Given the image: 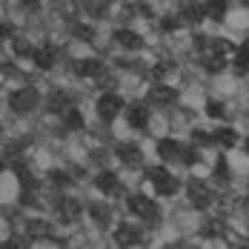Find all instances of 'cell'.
Returning <instances> with one entry per match:
<instances>
[{
	"label": "cell",
	"mask_w": 249,
	"mask_h": 249,
	"mask_svg": "<svg viewBox=\"0 0 249 249\" xmlns=\"http://www.w3.org/2000/svg\"><path fill=\"white\" fill-rule=\"evenodd\" d=\"M146 178H149V183L155 186V192H158V195H163V198L178 195V189H180L178 175H172L166 166H149V169H146Z\"/></svg>",
	"instance_id": "6da1fadb"
},
{
	"label": "cell",
	"mask_w": 249,
	"mask_h": 249,
	"mask_svg": "<svg viewBox=\"0 0 249 249\" xmlns=\"http://www.w3.org/2000/svg\"><path fill=\"white\" fill-rule=\"evenodd\" d=\"M121 112H126V103L118 92H103L98 98V115L100 121H115Z\"/></svg>",
	"instance_id": "7a4b0ae2"
},
{
	"label": "cell",
	"mask_w": 249,
	"mask_h": 249,
	"mask_svg": "<svg viewBox=\"0 0 249 249\" xmlns=\"http://www.w3.org/2000/svg\"><path fill=\"white\" fill-rule=\"evenodd\" d=\"M12 109L18 112V115H29V112H35L37 109V103H40V95L32 89V86H23V89H15L12 92Z\"/></svg>",
	"instance_id": "3957f363"
},
{
	"label": "cell",
	"mask_w": 249,
	"mask_h": 249,
	"mask_svg": "<svg viewBox=\"0 0 249 249\" xmlns=\"http://www.w3.org/2000/svg\"><path fill=\"white\" fill-rule=\"evenodd\" d=\"M126 206H129L132 215H138V218H143V221H158V206H155V200L146 198V195H141V192L129 195V198H126Z\"/></svg>",
	"instance_id": "277c9868"
},
{
	"label": "cell",
	"mask_w": 249,
	"mask_h": 249,
	"mask_svg": "<svg viewBox=\"0 0 249 249\" xmlns=\"http://www.w3.org/2000/svg\"><path fill=\"white\" fill-rule=\"evenodd\" d=\"M186 198L195 209H206L212 203V189L203 183V180H189L186 183Z\"/></svg>",
	"instance_id": "5b68a950"
},
{
	"label": "cell",
	"mask_w": 249,
	"mask_h": 249,
	"mask_svg": "<svg viewBox=\"0 0 249 249\" xmlns=\"http://www.w3.org/2000/svg\"><path fill=\"white\" fill-rule=\"evenodd\" d=\"M175 98H178V92H175L172 86H163V83H155L149 89V95H146V103L155 106V109H166V106H172Z\"/></svg>",
	"instance_id": "8992f818"
},
{
	"label": "cell",
	"mask_w": 249,
	"mask_h": 249,
	"mask_svg": "<svg viewBox=\"0 0 249 249\" xmlns=\"http://www.w3.org/2000/svg\"><path fill=\"white\" fill-rule=\"evenodd\" d=\"M112 238H115V244H118L121 249H132V247L141 244V229L132 226V224H118Z\"/></svg>",
	"instance_id": "52a82bcc"
},
{
	"label": "cell",
	"mask_w": 249,
	"mask_h": 249,
	"mask_svg": "<svg viewBox=\"0 0 249 249\" xmlns=\"http://www.w3.org/2000/svg\"><path fill=\"white\" fill-rule=\"evenodd\" d=\"M183 152H186V143H180V141H175V138H160L158 141V155H160V160H183Z\"/></svg>",
	"instance_id": "ba28073f"
},
{
	"label": "cell",
	"mask_w": 249,
	"mask_h": 249,
	"mask_svg": "<svg viewBox=\"0 0 249 249\" xmlns=\"http://www.w3.org/2000/svg\"><path fill=\"white\" fill-rule=\"evenodd\" d=\"M118 158L124 160L129 169H138V166H143V152L138 143H118Z\"/></svg>",
	"instance_id": "9c48e42d"
},
{
	"label": "cell",
	"mask_w": 249,
	"mask_h": 249,
	"mask_svg": "<svg viewBox=\"0 0 249 249\" xmlns=\"http://www.w3.org/2000/svg\"><path fill=\"white\" fill-rule=\"evenodd\" d=\"M95 186L100 189V195H106V198H115V195H121V178L115 172H100L95 178Z\"/></svg>",
	"instance_id": "30bf717a"
},
{
	"label": "cell",
	"mask_w": 249,
	"mask_h": 249,
	"mask_svg": "<svg viewBox=\"0 0 249 249\" xmlns=\"http://www.w3.org/2000/svg\"><path fill=\"white\" fill-rule=\"evenodd\" d=\"M126 124L132 129H143L149 124V103H132L126 106Z\"/></svg>",
	"instance_id": "8fae6325"
},
{
	"label": "cell",
	"mask_w": 249,
	"mask_h": 249,
	"mask_svg": "<svg viewBox=\"0 0 249 249\" xmlns=\"http://www.w3.org/2000/svg\"><path fill=\"white\" fill-rule=\"evenodd\" d=\"M115 40H118L126 52H141L143 49V37H141L135 29H115Z\"/></svg>",
	"instance_id": "7c38bea8"
},
{
	"label": "cell",
	"mask_w": 249,
	"mask_h": 249,
	"mask_svg": "<svg viewBox=\"0 0 249 249\" xmlns=\"http://www.w3.org/2000/svg\"><path fill=\"white\" fill-rule=\"evenodd\" d=\"M212 138H215V143H218V146H224V149H232V146H238V143H241V135H238L232 126H218V129L212 132Z\"/></svg>",
	"instance_id": "4fadbf2b"
},
{
	"label": "cell",
	"mask_w": 249,
	"mask_h": 249,
	"mask_svg": "<svg viewBox=\"0 0 249 249\" xmlns=\"http://www.w3.org/2000/svg\"><path fill=\"white\" fill-rule=\"evenodd\" d=\"M75 72L80 77H100L103 75V60H98V57H83V60L75 63Z\"/></svg>",
	"instance_id": "5bb4252c"
},
{
	"label": "cell",
	"mask_w": 249,
	"mask_h": 249,
	"mask_svg": "<svg viewBox=\"0 0 249 249\" xmlns=\"http://www.w3.org/2000/svg\"><path fill=\"white\" fill-rule=\"evenodd\" d=\"M178 18L186 20V23H200L206 18V6L203 3H186V6H180V15Z\"/></svg>",
	"instance_id": "9a60e30c"
},
{
	"label": "cell",
	"mask_w": 249,
	"mask_h": 249,
	"mask_svg": "<svg viewBox=\"0 0 249 249\" xmlns=\"http://www.w3.org/2000/svg\"><path fill=\"white\" fill-rule=\"evenodd\" d=\"M32 60H35V66H37V69H52V66H54V60H57V52L52 49V46H40V49H35Z\"/></svg>",
	"instance_id": "2e32d148"
},
{
	"label": "cell",
	"mask_w": 249,
	"mask_h": 249,
	"mask_svg": "<svg viewBox=\"0 0 249 249\" xmlns=\"http://www.w3.org/2000/svg\"><path fill=\"white\" fill-rule=\"evenodd\" d=\"M57 212H60V218H66V221H77L80 203H77L75 198H60L57 200Z\"/></svg>",
	"instance_id": "e0dca14e"
},
{
	"label": "cell",
	"mask_w": 249,
	"mask_h": 249,
	"mask_svg": "<svg viewBox=\"0 0 249 249\" xmlns=\"http://www.w3.org/2000/svg\"><path fill=\"white\" fill-rule=\"evenodd\" d=\"M232 52H238L232 40H226V37H212V43H209V52H206V54H218V57H224L226 60V54H232Z\"/></svg>",
	"instance_id": "ac0fdd59"
},
{
	"label": "cell",
	"mask_w": 249,
	"mask_h": 249,
	"mask_svg": "<svg viewBox=\"0 0 249 249\" xmlns=\"http://www.w3.org/2000/svg\"><path fill=\"white\" fill-rule=\"evenodd\" d=\"M89 215L98 226H109V221H112V212L106 203H89Z\"/></svg>",
	"instance_id": "d6986e66"
},
{
	"label": "cell",
	"mask_w": 249,
	"mask_h": 249,
	"mask_svg": "<svg viewBox=\"0 0 249 249\" xmlns=\"http://www.w3.org/2000/svg\"><path fill=\"white\" fill-rule=\"evenodd\" d=\"M63 126L72 129V132L83 129V115H80V109H66V115H63Z\"/></svg>",
	"instance_id": "ffe728a7"
},
{
	"label": "cell",
	"mask_w": 249,
	"mask_h": 249,
	"mask_svg": "<svg viewBox=\"0 0 249 249\" xmlns=\"http://www.w3.org/2000/svg\"><path fill=\"white\" fill-rule=\"evenodd\" d=\"M26 232L32 235V238H49V232H52V226L46 224V221H29V226H26Z\"/></svg>",
	"instance_id": "44dd1931"
},
{
	"label": "cell",
	"mask_w": 249,
	"mask_h": 249,
	"mask_svg": "<svg viewBox=\"0 0 249 249\" xmlns=\"http://www.w3.org/2000/svg\"><path fill=\"white\" fill-rule=\"evenodd\" d=\"M206 6V18H212V20H221L226 15V3H218V0H212V3H203Z\"/></svg>",
	"instance_id": "7402d4cb"
},
{
	"label": "cell",
	"mask_w": 249,
	"mask_h": 249,
	"mask_svg": "<svg viewBox=\"0 0 249 249\" xmlns=\"http://www.w3.org/2000/svg\"><path fill=\"white\" fill-rule=\"evenodd\" d=\"M203 66H206V72H224L226 60L218 57V54H206V57H203Z\"/></svg>",
	"instance_id": "603a6c76"
},
{
	"label": "cell",
	"mask_w": 249,
	"mask_h": 249,
	"mask_svg": "<svg viewBox=\"0 0 249 249\" xmlns=\"http://www.w3.org/2000/svg\"><path fill=\"white\" fill-rule=\"evenodd\" d=\"M206 115L218 121V118H224V115H226V106L221 103V100H215V98H212V100H206Z\"/></svg>",
	"instance_id": "cb8c5ba5"
},
{
	"label": "cell",
	"mask_w": 249,
	"mask_h": 249,
	"mask_svg": "<svg viewBox=\"0 0 249 249\" xmlns=\"http://www.w3.org/2000/svg\"><path fill=\"white\" fill-rule=\"evenodd\" d=\"M212 143H215V138L209 132H200V129L192 132V146H212Z\"/></svg>",
	"instance_id": "d4e9b609"
},
{
	"label": "cell",
	"mask_w": 249,
	"mask_h": 249,
	"mask_svg": "<svg viewBox=\"0 0 249 249\" xmlns=\"http://www.w3.org/2000/svg\"><path fill=\"white\" fill-rule=\"evenodd\" d=\"M15 175H18V180L23 183V189L29 192V189H32V183H35V180H32V172L26 169L23 163H18V166H15Z\"/></svg>",
	"instance_id": "484cf974"
},
{
	"label": "cell",
	"mask_w": 249,
	"mask_h": 249,
	"mask_svg": "<svg viewBox=\"0 0 249 249\" xmlns=\"http://www.w3.org/2000/svg\"><path fill=\"white\" fill-rule=\"evenodd\" d=\"M247 66H249V40H244V43L238 46V69L244 72Z\"/></svg>",
	"instance_id": "4316f807"
},
{
	"label": "cell",
	"mask_w": 249,
	"mask_h": 249,
	"mask_svg": "<svg viewBox=\"0 0 249 249\" xmlns=\"http://www.w3.org/2000/svg\"><path fill=\"white\" fill-rule=\"evenodd\" d=\"M49 180L54 186H66V183H69V175L60 172V169H49Z\"/></svg>",
	"instance_id": "83f0119b"
},
{
	"label": "cell",
	"mask_w": 249,
	"mask_h": 249,
	"mask_svg": "<svg viewBox=\"0 0 249 249\" xmlns=\"http://www.w3.org/2000/svg\"><path fill=\"white\" fill-rule=\"evenodd\" d=\"M178 26H180V18H178V15H172V18H163V20H160V29H163L166 35H169V32H175Z\"/></svg>",
	"instance_id": "f1b7e54d"
},
{
	"label": "cell",
	"mask_w": 249,
	"mask_h": 249,
	"mask_svg": "<svg viewBox=\"0 0 249 249\" xmlns=\"http://www.w3.org/2000/svg\"><path fill=\"white\" fill-rule=\"evenodd\" d=\"M75 35L77 37H83V40H92V37H95V32H92L89 26H75Z\"/></svg>",
	"instance_id": "f546056e"
},
{
	"label": "cell",
	"mask_w": 249,
	"mask_h": 249,
	"mask_svg": "<svg viewBox=\"0 0 249 249\" xmlns=\"http://www.w3.org/2000/svg\"><path fill=\"white\" fill-rule=\"evenodd\" d=\"M215 175H218V178H229V163H226L224 158L215 163Z\"/></svg>",
	"instance_id": "4dcf8cb0"
},
{
	"label": "cell",
	"mask_w": 249,
	"mask_h": 249,
	"mask_svg": "<svg viewBox=\"0 0 249 249\" xmlns=\"http://www.w3.org/2000/svg\"><path fill=\"white\" fill-rule=\"evenodd\" d=\"M241 143H244V152L249 155V138H247V141H241Z\"/></svg>",
	"instance_id": "1f68e13d"
},
{
	"label": "cell",
	"mask_w": 249,
	"mask_h": 249,
	"mask_svg": "<svg viewBox=\"0 0 249 249\" xmlns=\"http://www.w3.org/2000/svg\"><path fill=\"white\" fill-rule=\"evenodd\" d=\"M238 249H249V244H247V247H238Z\"/></svg>",
	"instance_id": "d6a6232c"
}]
</instances>
